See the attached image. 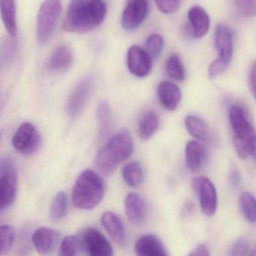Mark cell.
I'll return each mask as SVG.
<instances>
[{"mask_svg": "<svg viewBox=\"0 0 256 256\" xmlns=\"http://www.w3.org/2000/svg\"><path fill=\"white\" fill-rule=\"evenodd\" d=\"M214 46L217 51V58L209 66L208 74L215 78L223 74L231 64L234 50L233 34L230 28L224 24L216 26L214 34Z\"/></svg>", "mask_w": 256, "mask_h": 256, "instance_id": "cell-4", "label": "cell"}, {"mask_svg": "<svg viewBox=\"0 0 256 256\" xmlns=\"http://www.w3.org/2000/svg\"><path fill=\"white\" fill-rule=\"evenodd\" d=\"M42 144V138L36 128L32 123H23L12 138L14 148L24 155L36 153Z\"/></svg>", "mask_w": 256, "mask_h": 256, "instance_id": "cell-8", "label": "cell"}, {"mask_svg": "<svg viewBox=\"0 0 256 256\" xmlns=\"http://www.w3.org/2000/svg\"><path fill=\"white\" fill-rule=\"evenodd\" d=\"M192 188L198 195L203 213L207 216H213L218 204L217 192L214 184L207 178L199 177L192 180Z\"/></svg>", "mask_w": 256, "mask_h": 256, "instance_id": "cell-10", "label": "cell"}, {"mask_svg": "<svg viewBox=\"0 0 256 256\" xmlns=\"http://www.w3.org/2000/svg\"><path fill=\"white\" fill-rule=\"evenodd\" d=\"M0 8L5 28L11 37H15L18 32L15 0H0Z\"/></svg>", "mask_w": 256, "mask_h": 256, "instance_id": "cell-22", "label": "cell"}, {"mask_svg": "<svg viewBox=\"0 0 256 256\" xmlns=\"http://www.w3.org/2000/svg\"><path fill=\"white\" fill-rule=\"evenodd\" d=\"M229 122L233 132V144L240 159L252 156L256 147V132L240 106L230 108Z\"/></svg>", "mask_w": 256, "mask_h": 256, "instance_id": "cell-3", "label": "cell"}, {"mask_svg": "<svg viewBox=\"0 0 256 256\" xmlns=\"http://www.w3.org/2000/svg\"><path fill=\"white\" fill-rule=\"evenodd\" d=\"M62 12V0H45L37 16V40L45 45L51 39Z\"/></svg>", "mask_w": 256, "mask_h": 256, "instance_id": "cell-5", "label": "cell"}, {"mask_svg": "<svg viewBox=\"0 0 256 256\" xmlns=\"http://www.w3.org/2000/svg\"><path fill=\"white\" fill-rule=\"evenodd\" d=\"M159 128V120L154 112H147L144 114L138 124V135L142 140L151 138Z\"/></svg>", "mask_w": 256, "mask_h": 256, "instance_id": "cell-26", "label": "cell"}, {"mask_svg": "<svg viewBox=\"0 0 256 256\" xmlns=\"http://www.w3.org/2000/svg\"><path fill=\"white\" fill-rule=\"evenodd\" d=\"M95 164L96 168L105 174H112L118 166V164L108 155L104 148L98 152Z\"/></svg>", "mask_w": 256, "mask_h": 256, "instance_id": "cell-30", "label": "cell"}, {"mask_svg": "<svg viewBox=\"0 0 256 256\" xmlns=\"http://www.w3.org/2000/svg\"><path fill=\"white\" fill-rule=\"evenodd\" d=\"M97 118L99 122V138L103 140L109 135L113 126L112 112L106 102H101L98 106Z\"/></svg>", "mask_w": 256, "mask_h": 256, "instance_id": "cell-24", "label": "cell"}, {"mask_svg": "<svg viewBox=\"0 0 256 256\" xmlns=\"http://www.w3.org/2000/svg\"><path fill=\"white\" fill-rule=\"evenodd\" d=\"M80 249H81L80 238L75 236H67L62 240L58 256H77Z\"/></svg>", "mask_w": 256, "mask_h": 256, "instance_id": "cell-31", "label": "cell"}, {"mask_svg": "<svg viewBox=\"0 0 256 256\" xmlns=\"http://www.w3.org/2000/svg\"><path fill=\"white\" fill-rule=\"evenodd\" d=\"M125 212L131 222L137 226L142 225L147 214L145 200L136 192L128 194L125 200Z\"/></svg>", "mask_w": 256, "mask_h": 256, "instance_id": "cell-15", "label": "cell"}, {"mask_svg": "<svg viewBox=\"0 0 256 256\" xmlns=\"http://www.w3.org/2000/svg\"><path fill=\"white\" fill-rule=\"evenodd\" d=\"M123 180L131 188H138L144 182V172L139 162H131L125 166L122 172Z\"/></svg>", "mask_w": 256, "mask_h": 256, "instance_id": "cell-25", "label": "cell"}, {"mask_svg": "<svg viewBox=\"0 0 256 256\" xmlns=\"http://www.w3.org/2000/svg\"><path fill=\"white\" fill-rule=\"evenodd\" d=\"M79 238L81 250L87 256H114L109 240L97 230L87 228Z\"/></svg>", "mask_w": 256, "mask_h": 256, "instance_id": "cell-9", "label": "cell"}, {"mask_svg": "<svg viewBox=\"0 0 256 256\" xmlns=\"http://www.w3.org/2000/svg\"><path fill=\"white\" fill-rule=\"evenodd\" d=\"M164 48V39L161 34L154 33L147 38L145 43V50L151 57L156 60L162 54Z\"/></svg>", "mask_w": 256, "mask_h": 256, "instance_id": "cell-32", "label": "cell"}, {"mask_svg": "<svg viewBox=\"0 0 256 256\" xmlns=\"http://www.w3.org/2000/svg\"><path fill=\"white\" fill-rule=\"evenodd\" d=\"M229 180L232 188L239 189L242 183L241 174L236 166L231 167L229 173Z\"/></svg>", "mask_w": 256, "mask_h": 256, "instance_id": "cell-37", "label": "cell"}, {"mask_svg": "<svg viewBox=\"0 0 256 256\" xmlns=\"http://www.w3.org/2000/svg\"><path fill=\"white\" fill-rule=\"evenodd\" d=\"M69 201L66 192H59L54 197L50 207V218L54 222L61 220L68 213Z\"/></svg>", "mask_w": 256, "mask_h": 256, "instance_id": "cell-27", "label": "cell"}, {"mask_svg": "<svg viewBox=\"0 0 256 256\" xmlns=\"http://www.w3.org/2000/svg\"><path fill=\"white\" fill-rule=\"evenodd\" d=\"M104 148L117 164L126 160L133 152V140L130 132L126 130L119 131L110 137Z\"/></svg>", "mask_w": 256, "mask_h": 256, "instance_id": "cell-11", "label": "cell"}, {"mask_svg": "<svg viewBox=\"0 0 256 256\" xmlns=\"http://www.w3.org/2000/svg\"><path fill=\"white\" fill-rule=\"evenodd\" d=\"M95 85L96 80L93 75H87L77 84L66 104V112L71 118L75 120L83 114L94 92Z\"/></svg>", "mask_w": 256, "mask_h": 256, "instance_id": "cell-7", "label": "cell"}, {"mask_svg": "<svg viewBox=\"0 0 256 256\" xmlns=\"http://www.w3.org/2000/svg\"><path fill=\"white\" fill-rule=\"evenodd\" d=\"M60 240V233L57 230L40 227L35 230L32 236V243L40 255H51Z\"/></svg>", "mask_w": 256, "mask_h": 256, "instance_id": "cell-14", "label": "cell"}, {"mask_svg": "<svg viewBox=\"0 0 256 256\" xmlns=\"http://www.w3.org/2000/svg\"><path fill=\"white\" fill-rule=\"evenodd\" d=\"M137 256H169L162 240L154 234H145L135 244Z\"/></svg>", "mask_w": 256, "mask_h": 256, "instance_id": "cell-19", "label": "cell"}, {"mask_svg": "<svg viewBox=\"0 0 256 256\" xmlns=\"http://www.w3.org/2000/svg\"><path fill=\"white\" fill-rule=\"evenodd\" d=\"M240 207L243 216L248 222H256V198L250 192H244L240 198Z\"/></svg>", "mask_w": 256, "mask_h": 256, "instance_id": "cell-29", "label": "cell"}, {"mask_svg": "<svg viewBox=\"0 0 256 256\" xmlns=\"http://www.w3.org/2000/svg\"><path fill=\"white\" fill-rule=\"evenodd\" d=\"M105 184L103 179L93 170H86L78 176L72 190L74 206L81 210H91L103 200Z\"/></svg>", "mask_w": 256, "mask_h": 256, "instance_id": "cell-2", "label": "cell"}, {"mask_svg": "<svg viewBox=\"0 0 256 256\" xmlns=\"http://www.w3.org/2000/svg\"><path fill=\"white\" fill-rule=\"evenodd\" d=\"M185 126L188 132L197 140L201 142L210 140V131L207 123L196 116H188L185 118Z\"/></svg>", "mask_w": 256, "mask_h": 256, "instance_id": "cell-23", "label": "cell"}, {"mask_svg": "<svg viewBox=\"0 0 256 256\" xmlns=\"http://www.w3.org/2000/svg\"><path fill=\"white\" fill-rule=\"evenodd\" d=\"M251 248L245 239H239L231 246L229 256H249Z\"/></svg>", "mask_w": 256, "mask_h": 256, "instance_id": "cell-35", "label": "cell"}, {"mask_svg": "<svg viewBox=\"0 0 256 256\" xmlns=\"http://www.w3.org/2000/svg\"><path fill=\"white\" fill-rule=\"evenodd\" d=\"M153 60L145 49L134 45L127 52L128 69L132 74L137 78L147 76L151 72Z\"/></svg>", "mask_w": 256, "mask_h": 256, "instance_id": "cell-13", "label": "cell"}, {"mask_svg": "<svg viewBox=\"0 0 256 256\" xmlns=\"http://www.w3.org/2000/svg\"><path fill=\"white\" fill-rule=\"evenodd\" d=\"M252 156H254V158H255V160H256V147L255 149V152H254L253 154H252Z\"/></svg>", "mask_w": 256, "mask_h": 256, "instance_id": "cell-41", "label": "cell"}, {"mask_svg": "<svg viewBox=\"0 0 256 256\" xmlns=\"http://www.w3.org/2000/svg\"><path fill=\"white\" fill-rule=\"evenodd\" d=\"M165 70L168 76L173 80L183 82L186 79V72L183 62L177 54H172L168 57Z\"/></svg>", "mask_w": 256, "mask_h": 256, "instance_id": "cell-28", "label": "cell"}, {"mask_svg": "<svg viewBox=\"0 0 256 256\" xmlns=\"http://www.w3.org/2000/svg\"><path fill=\"white\" fill-rule=\"evenodd\" d=\"M189 256H210V252L206 245L201 244L195 248Z\"/></svg>", "mask_w": 256, "mask_h": 256, "instance_id": "cell-40", "label": "cell"}, {"mask_svg": "<svg viewBox=\"0 0 256 256\" xmlns=\"http://www.w3.org/2000/svg\"><path fill=\"white\" fill-rule=\"evenodd\" d=\"M73 63V52L67 44L56 46L50 55L47 67L54 73H64L67 72Z\"/></svg>", "mask_w": 256, "mask_h": 256, "instance_id": "cell-16", "label": "cell"}, {"mask_svg": "<svg viewBox=\"0 0 256 256\" xmlns=\"http://www.w3.org/2000/svg\"><path fill=\"white\" fill-rule=\"evenodd\" d=\"M1 256L6 255L13 246L15 240V230L12 226L5 224L0 228Z\"/></svg>", "mask_w": 256, "mask_h": 256, "instance_id": "cell-33", "label": "cell"}, {"mask_svg": "<svg viewBox=\"0 0 256 256\" xmlns=\"http://www.w3.org/2000/svg\"><path fill=\"white\" fill-rule=\"evenodd\" d=\"M150 0H126L122 15V26L126 31H133L140 26L148 14Z\"/></svg>", "mask_w": 256, "mask_h": 256, "instance_id": "cell-12", "label": "cell"}, {"mask_svg": "<svg viewBox=\"0 0 256 256\" xmlns=\"http://www.w3.org/2000/svg\"><path fill=\"white\" fill-rule=\"evenodd\" d=\"M251 91L256 102V61L254 62L249 73Z\"/></svg>", "mask_w": 256, "mask_h": 256, "instance_id": "cell-39", "label": "cell"}, {"mask_svg": "<svg viewBox=\"0 0 256 256\" xmlns=\"http://www.w3.org/2000/svg\"><path fill=\"white\" fill-rule=\"evenodd\" d=\"M106 14L107 4L104 0H72L63 28L77 34L90 32L102 24Z\"/></svg>", "mask_w": 256, "mask_h": 256, "instance_id": "cell-1", "label": "cell"}, {"mask_svg": "<svg viewBox=\"0 0 256 256\" xmlns=\"http://www.w3.org/2000/svg\"><path fill=\"white\" fill-rule=\"evenodd\" d=\"M18 174L13 160L3 158L0 164V210H7L16 200Z\"/></svg>", "mask_w": 256, "mask_h": 256, "instance_id": "cell-6", "label": "cell"}, {"mask_svg": "<svg viewBox=\"0 0 256 256\" xmlns=\"http://www.w3.org/2000/svg\"><path fill=\"white\" fill-rule=\"evenodd\" d=\"M236 7L243 16H255L256 14V0H235Z\"/></svg>", "mask_w": 256, "mask_h": 256, "instance_id": "cell-34", "label": "cell"}, {"mask_svg": "<svg viewBox=\"0 0 256 256\" xmlns=\"http://www.w3.org/2000/svg\"><path fill=\"white\" fill-rule=\"evenodd\" d=\"M186 164L189 171L197 172L205 164L207 159L205 147L197 141H190L186 146Z\"/></svg>", "mask_w": 256, "mask_h": 256, "instance_id": "cell-21", "label": "cell"}, {"mask_svg": "<svg viewBox=\"0 0 256 256\" xmlns=\"http://www.w3.org/2000/svg\"><path fill=\"white\" fill-rule=\"evenodd\" d=\"M101 222L113 242L118 246H124L126 240V230L121 218L113 212H106L102 215Z\"/></svg>", "mask_w": 256, "mask_h": 256, "instance_id": "cell-18", "label": "cell"}, {"mask_svg": "<svg viewBox=\"0 0 256 256\" xmlns=\"http://www.w3.org/2000/svg\"><path fill=\"white\" fill-rule=\"evenodd\" d=\"M188 20L191 34L195 38H201L208 32L210 26V16L201 6H192L189 9Z\"/></svg>", "mask_w": 256, "mask_h": 256, "instance_id": "cell-17", "label": "cell"}, {"mask_svg": "<svg viewBox=\"0 0 256 256\" xmlns=\"http://www.w3.org/2000/svg\"><path fill=\"white\" fill-rule=\"evenodd\" d=\"M183 0H155L158 8L163 14H172L180 7Z\"/></svg>", "mask_w": 256, "mask_h": 256, "instance_id": "cell-36", "label": "cell"}, {"mask_svg": "<svg viewBox=\"0 0 256 256\" xmlns=\"http://www.w3.org/2000/svg\"><path fill=\"white\" fill-rule=\"evenodd\" d=\"M15 42L12 40H9L7 44H6L4 49L2 50V58L3 60L5 61L11 62L13 60L14 56H15Z\"/></svg>", "mask_w": 256, "mask_h": 256, "instance_id": "cell-38", "label": "cell"}, {"mask_svg": "<svg viewBox=\"0 0 256 256\" xmlns=\"http://www.w3.org/2000/svg\"><path fill=\"white\" fill-rule=\"evenodd\" d=\"M157 94L162 106L168 111H174L182 99L180 88L169 81H163L158 86Z\"/></svg>", "mask_w": 256, "mask_h": 256, "instance_id": "cell-20", "label": "cell"}]
</instances>
